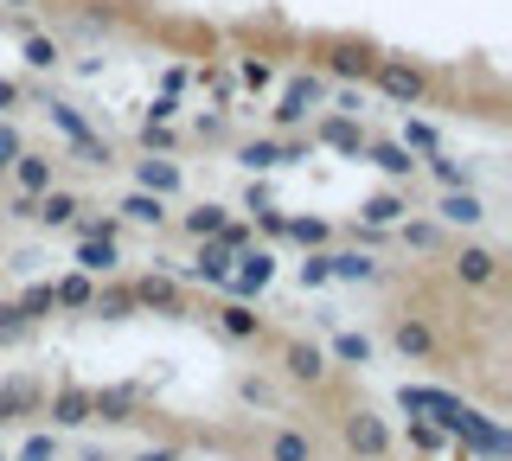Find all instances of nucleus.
<instances>
[{
    "label": "nucleus",
    "instance_id": "nucleus-1",
    "mask_svg": "<svg viewBox=\"0 0 512 461\" xmlns=\"http://www.w3.org/2000/svg\"><path fill=\"white\" fill-rule=\"evenodd\" d=\"M404 404H410V410H429V417H436L442 429L468 436L474 449H487V455H500V449H506V436H500V429H487V423L474 417V410H461L455 397H442V391H404Z\"/></svg>",
    "mask_w": 512,
    "mask_h": 461
},
{
    "label": "nucleus",
    "instance_id": "nucleus-2",
    "mask_svg": "<svg viewBox=\"0 0 512 461\" xmlns=\"http://www.w3.org/2000/svg\"><path fill=\"white\" fill-rule=\"evenodd\" d=\"M346 442H352L359 455H372V461L391 449V436H384V423L372 417V410H352V417H346Z\"/></svg>",
    "mask_w": 512,
    "mask_h": 461
},
{
    "label": "nucleus",
    "instance_id": "nucleus-3",
    "mask_svg": "<svg viewBox=\"0 0 512 461\" xmlns=\"http://www.w3.org/2000/svg\"><path fill=\"white\" fill-rule=\"evenodd\" d=\"M269 455H276V461H314V442L295 436V429H282V436L269 442Z\"/></svg>",
    "mask_w": 512,
    "mask_h": 461
},
{
    "label": "nucleus",
    "instance_id": "nucleus-4",
    "mask_svg": "<svg viewBox=\"0 0 512 461\" xmlns=\"http://www.w3.org/2000/svg\"><path fill=\"white\" fill-rule=\"evenodd\" d=\"M218 321H224V333H231V340H250V333H256V314L237 308V301H231V308H218Z\"/></svg>",
    "mask_w": 512,
    "mask_h": 461
},
{
    "label": "nucleus",
    "instance_id": "nucleus-5",
    "mask_svg": "<svg viewBox=\"0 0 512 461\" xmlns=\"http://www.w3.org/2000/svg\"><path fill=\"white\" fill-rule=\"evenodd\" d=\"M288 372H295V378H320V372H327V359H320L314 346H295V353H288Z\"/></svg>",
    "mask_w": 512,
    "mask_h": 461
},
{
    "label": "nucleus",
    "instance_id": "nucleus-6",
    "mask_svg": "<svg viewBox=\"0 0 512 461\" xmlns=\"http://www.w3.org/2000/svg\"><path fill=\"white\" fill-rule=\"evenodd\" d=\"M333 353L352 359V365H365V359H372V340H365V333H340V340H333Z\"/></svg>",
    "mask_w": 512,
    "mask_h": 461
},
{
    "label": "nucleus",
    "instance_id": "nucleus-7",
    "mask_svg": "<svg viewBox=\"0 0 512 461\" xmlns=\"http://www.w3.org/2000/svg\"><path fill=\"white\" fill-rule=\"evenodd\" d=\"M58 423H90V397L84 391H64L58 397Z\"/></svg>",
    "mask_w": 512,
    "mask_h": 461
},
{
    "label": "nucleus",
    "instance_id": "nucleus-8",
    "mask_svg": "<svg viewBox=\"0 0 512 461\" xmlns=\"http://www.w3.org/2000/svg\"><path fill=\"white\" fill-rule=\"evenodd\" d=\"M455 269H461L468 282H487V276H493V257H487V250H461V263H455Z\"/></svg>",
    "mask_w": 512,
    "mask_h": 461
},
{
    "label": "nucleus",
    "instance_id": "nucleus-9",
    "mask_svg": "<svg viewBox=\"0 0 512 461\" xmlns=\"http://www.w3.org/2000/svg\"><path fill=\"white\" fill-rule=\"evenodd\" d=\"M52 301H64V308H90V282L84 276H71V282H58Z\"/></svg>",
    "mask_w": 512,
    "mask_h": 461
},
{
    "label": "nucleus",
    "instance_id": "nucleus-10",
    "mask_svg": "<svg viewBox=\"0 0 512 461\" xmlns=\"http://www.w3.org/2000/svg\"><path fill=\"white\" fill-rule=\"evenodd\" d=\"M269 282V257H250V269L237 276V295H250V289H263Z\"/></svg>",
    "mask_w": 512,
    "mask_h": 461
},
{
    "label": "nucleus",
    "instance_id": "nucleus-11",
    "mask_svg": "<svg viewBox=\"0 0 512 461\" xmlns=\"http://www.w3.org/2000/svg\"><path fill=\"white\" fill-rule=\"evenodd\" d=\"M397 346H404V353H429V333L416 321H404V327H397Z\"/></svg>",
    "mask_w": 512,
    "mask_h": 461
},
{
    "label": "nucleus",
    "instance_id": "nucleus-12",
    "mask_svg": "<svg viewBox=\"0 0 512 461\" xmlns=\"http://www.w3.org/2000/svg\"><path fill=\"white\" fill-rule=\"evenodd\" d=\"M109 263H116V250H109V244H84V269H90V276H96V269H109Z\"/></svg>",
    "mask_w": 512,
    "mask_h": 461
},
{
    "label": "nucleus",
    "instance_id": "nucleus-13",
    "mask_svg": "<svg viewBox=\"0 0 512 461\" xmlns=\"http://www.w3.org/2000/svg\"><path fill=\"white\" fill-rule=\"evenodd\" d=\"M26 333V314L20 308H0V340H20Z\"/></svg>",
    "mask_w": 512,
    "mask_h": 461
},
{
    "label": "nucleus",
    "instance_id": "nucleus-14",
    "mask_svg": "<svg viewBox=\"0 0 512 461\" xmlns=\"http://www.w3.org/2000/svg\"><path fill=\"white\" fill-rule=\"evenodd\" d=\"M20 461H52V436H32V442H26V455H20Z\"/></svg>",
    "mask_w": 512,
    "mask_h": 461
},
{
    "label": "nucleus",
    "instance_id": "nucleus-15",
    "mask_svg": "<svg viewBox=\"0 0 512 461\" xmlns=\"http://www.w3.org/2000/svg\"><path fill=\"white\" fill-rule=\"evenodd\" d=\"M333 269H340V276H372V263H365V257H340Z\"/></svg>",
    "mask_w": 512,
    "mask_h": 461
},
{
    "label": "nucleus",
    "instance_id": "nucleus-16",
    "mask_svg": "<svg viewBox=\"0 0 512 461\" xmlns=\"http://www.w3.org/2000/svg\"><path fill=\"white\" fill-rule=\"evenodd\" d=\"M135 461H173V449H148V455H135Z\"/></svg>",
    "mask_w": 512,
    "mask_h": 461
},
{
    "label": "nucleus",
    "instance_id": "nucleus-17",
    "mask_svg": "<svg viewBox=\"0 0 512 461\" xmlns=\"http://www.w3.org/2000/svg\"><path fill=\"white\" fill-rule=\"evenodd\" d=\"M0 423H7V404H0Z\"/></svg>",
    "mask_w": 512,
    "mask_h": 461
},
{
    "label": "nucleus",
    "instance_id": "nucleus-18",
    "mask_svg": "<svg viewBox=\"0 0 512 461\" xmlns=\"http://www.w3.org/2000/svg\"><path fill=\"white\" fill-rule=\"evenodd\" d=\"M0 461H7V455H0Z\"/></svg>",
    "mask_w": 512,
    "mask_h": 461
}]
</instances>
